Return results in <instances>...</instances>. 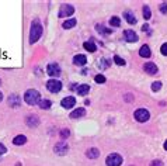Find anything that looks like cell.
<instances>
[{
	"mask_svg": "<svg viewBox=\"0 0 167 166\" xmlns=\"http://www.w3.org/2000/svg\"><path fill=\"white\" fill-rule=\"evenodd\" d=\"M42 35V26L38 20L33 21V26H31V30H30V44H34L40 40V37Z\"/></svg>",
	"mask_w": 167,
	"mask_h": 166,
	"instance_id": "1",
	"label": "cell"
},
{
	"mask_svg": "<svg viewBox=\"0 0 167 166\" xmlns=\"http://www.w3.org/2000/svg\"><path fill=\"white\" fill-rule=\"evenodd\" d=\"M24 101L27 104H30V106H35V104H38L41 101L40 93L37 92V90H34V89H30V90L26 92V94H24Z\"/></svg>",
	"mask_w": 167,
	"mask_h": 166,
	"instance_id": "2",
	"label": "cell"
},
{
	"mask_svg": "<svg viewBox=\"0 0 167 166\" xmlns=\"http://www.w3.org/2000/svg\"><path fill=\"white\" fill-rule=\"evenodd\" d=\"M106 163L107 166H121L122 165V158L118 154H111V155L107 156Z\"/></svg>",
	"mask_w": 167,
	"mask_h": 166,
	"instance_id": "3",
	"label": "cell"
},
{
	"mask_svg": "<svg viewBox=\"0 0 167 166\" xmlns=\"http://www.w3.org/2000/svg\"><path fill=\"white\" fill-rule=\"evenodd\" d=\"M134 115H135V120H136V121H139V122L148 121V120H149V117H150L149 111L146 110V108H139V110H136Z\"/></svg>",
	"mask_w": 167,
	"mask_h": 166,
	"instance_id": "4",
	"label": "cell"
},
{
	"mask_svg": "<svg viewBox=\"0 0 167 166\" xmlns=\"http://www.w3.org/2000/svg\"><path fill=\"white\" fill-rule=\"evenodd\" d=\"M47 89L51 93H59L62 89V83L59 80H56V79H51V80L47 82Z\"/></svg>",
	"mask_w": 167,
	"mask_h": 166,
	"instance_id": "5",
	"label": "cell"
},
{
	"mask_svg": "<svg viewBox=\"0 0 167 166\" xmlns=\"http://www.w3.org/2000/svg\"><path fill=\"white\" fill-rule=\"evenodd\" d=\"M75 13V7L70 6V4H62L61 9H59V17H69Z\"/></svg>",
	"mask_w": 167,
	"mask_h": 166,
	"instance_id": "6",
	"label": "cell"
},
{
	"mask_svg": "<svg viewBox=\"0 0 167 166\" xmlns=\"http://www.w3.org/2000/svg\"><path fill=\"white\" fill-rule=\"evenodd\" d=\"M47 73L52 78H56V76L61 75V68H59L58 63H49L47 66Z\"/></svg>",
	"mask_w": 167,
	"mask_h": 166,
	"instance_id": "7",
	"label": "cell"
},
{
	"mask_svg": "<svg viewBox=\"0 0 167 166\" xmlns=\"http://www.w3.org/2000/svg\"><path fill=\"white\" fill-rule=\"evenodd\" d=\"M55 154H58V155H65V154H68V151H69V147H68V144L66 142H58V144L55 145Z\"/></svg>",
	"mask_w": 167,
	"mask_h": 166,
	"instance_id": "8",
	"label": "cell"
},
{
	"mask_svg": "<svg viewBox=\"0 0 167 166\" xmlns=\"http://www.w3.org/2000/svg\"><path fill=\"white\" fill-rule=\"evenodd\" d=\"M124 38L128 42H136L138 41V35H136V33L134 30H125L124 31Z\"/></svg>",
	"mask_w": 167,
	"mask_h": 166,
	"instance_id": "9",
	"label": "cell"
},
{
	"mask_svg": "<svg viewBox=\"0 0 167 166\" xmlns=\"http://www.w3.org/2000/svg\"><path fill=\"white\" fill-rule=\"evenodd\" d=\"M61 104L63 108H72V107H75V104H76V99L73 96H68L62 100Z\"/></svg>",
	"mask_w": 167,
	"mask_h": 166,
	"instance_id": "10",
	"label": "cell"
},
{
	"mask_svg": "<svg viewBox=\"0 0 167 166\" xmlns=\"http://www.w3.org/2000/svg\"><path fill=\"white\" fill-rule=\"evenodd\" d=\"M20 104H21V97L18 96V94L13 93V94L9 96V106L10 107H18Z\"/></svg>",
	"mask_w": 167,
	"mask_h": 166,
	"instance_id": "11",
	"label": "cell"
},
{
	"mask_svg": "<svg viewBox=\"0 0 167 166\" xmlns=\"http://www.w3.org/2000/svg\"><path fill=\"white\" fill-rule=\"evenodd\" d=\"M143 69L146 70V73H149V75H156L157 70H159V69H157V66L153 62L145 63V65H143Z\"/></svg>",
	"mask_w": 167,
	"mask_h": 166,
	"instance_id": "12",
	"label": "cell"
},
{
	"mask_svg": "<svg viewBox=\"0 0 167 166\" xmlns=\"http://www.w3.org/2000/svg\"><path fill=\"white\" fill-rule=\"evenodd\" d=\"M26 122L28 127H38L40 125V118L37 117V115H28Z\"/></svg>",
	"mask_w": 167,
	"mask_h": 166,
	"instance_id": "13",
	"label": "cell"
},
{
	"mask_svg": "<svg viewBox=\"0 0 167 166\" xmlns=\"http://www.w3.org/2000/svg\"><path fill=\"white\" fill-rule=\"evenodd\" d=\"M73 63H75V65H79V66L86 65V63H87V58H86V55L79 54V55H76L75 58H73Z\"/></svg>",
	"mask_w": 167,
	"mask_h": 166,
	"instance_id": "14",
	"label": "cell"
},
{
	"mask_svg": "<svg viewBox=\"0 0 167 166\" xmlns=\"http://www.w3.org/2000/svg\"><path fill=\"white\" fill-rule=\"evenodd\" d=\"M83 48L86 49V51L89 52H96L97 51V47H96V44L93 42V41H86L83 44Z\"/></svg>",
	"mask_w": 167,
	"mask_h": 166,
	"instance_id": "15",
	"label": "cell"
},
{
	"mask_svg": "<svg viewBox=\"0 0 167 166\" xmlns=\"http://www.w3.org/2000/svg\"><path fill=\"white\" fill-rule=\"evenodd\" d=\"M139 55H141L142 58H149L150 56V48L148 47V45H142L141 49H139Z\"/></svg>",
	"mask_w": 167,
	"mask_h": 166,
	"instance_id": "16",
	"label": "cell"
},
{
	"mask_svg": "<svg viewBox=\"0 0 167 166\" xmlns=\"http://www.w3.org/2000/svg\"><path fill=\"white\" fill-rule=\"evenodd\" d=\"M77 93L80 96H86L87 93H90V86L89 85H80L77 86Z\"/></svg>",
	"mask_w": 167,
	"mask_h": 166,
	"instance_id": "17",
	"label": "cell"
},
{
	"mask_svg": "<svg viewBox=\"0 0 167 166\" xmlns=\"http://www.w3.org/2000/svg\"><path fill=\"white\" fill-rule=\"evenodd\" d=\"M86 155H87V158H90V159H96V158H98V155H100V151H98L97 148H90V149L86 152Z\"/></svg>",
	"mask_w": 167,
	"mask_h": 166,
	"instance_id": "18",
	"label": "cell"
},
{
	"mask_svg": "<svg viewBox=\"0 0 167 166\" xmlns=\"http://www.w3.org/2000/svg\"><path fill=\"white\" fill-rule=\"evenodd\" d=\"M83 115H86V110L84 108H76L75 111L70 113V117L72 118H80V117H83Z\"/></svg>",
	"mask_w": 167,
	"mask_h": 166,
	"instance_id": "19",
	"label": "cell"
},
{
	"mask_svg": "<svg viewBox=\"0 0 167 166\" xmlns=\"http://www.w3.org/2000/svg\"><path fill=\"white\" fill-rule=\"evenodd\" d=\"M124 17H125V20H127L129 24H135V23H136V17H135V14H132L131 11H125V13H124Z\"/></svg>",
	"mask_w": 167,
	"mask_h": 166,
	"instance_id": "20",
	"label": "cell"
},
{
	"mask_svg": "<svg viewBox=\"0 0 167 166\" xmlns=\"http://www.w3.org/2000/svg\"><path fill=\"white\" fill-rule=\"evenodd\" d=\"M76 26V20L75 19H69V20H66L63 24H62V27L65 30H69V28H73V27Z\"/></svg>",
	"mask_w": 167,
	"mask_h": 166,
	"instance_id": "21",
	"label": "cell"
},
{
	"mask_svg": "<svg viewBox=\"0 0 167 166\" xmlns=\"http://www.w3.org/2000/svg\"><path fill=\"white\" fill-rule=\"evenodd\" d=\"M26 141H27L26 135H17V137L13 140V144L14 145H23V144H26Z\"/></svg>",
	"mask_w": 167,
	"mask_h": 166,
	"instance_id": "22",
	"label": "cell"
},
{
	"mask_svg": "<svg viewBox=\"0 0 167 166\" xmlns=\"http://www.w3.org/2000/svg\"><path fill=\"white\" fill-rule=\"evenodd\" d=\"M96 30H97V33H100L101 35H110V34H111V30L106 28V27H103V26H96Z\"/></svg>",
	"mask_w": 167,
	"mask_h": 166,
	"instance_id": "23",
	"label": "cell"
},
{
	"mask_svg": "<svg viewBox=\"0 0 167 166\" xmlns=\"http://www.w3.org/2000/svg\"><path fill=\"white\" fill-rule=\"evenodd\" d=\"M51 104H52V101H51V100L45 99V100H41V101H40V107L42 108V110H47V108H49V107H51Z\"/></svg>",
	"mask_w": 167,
	"mask_h": 166,
	"instance_id": "24",
	"label": "cell"
},
{
	"mask_svg": "<svg viewBox=\"0 0 167 166\" xmlns=\"http://www.w3.org/2000/svg\"><path fill=\"white\" fill-rule=\"evenodd\" d=\"M110 26H113V27H120V26H121V20H120V17H111V19H110Z\"/></svg>",
	"mask_w": 167,
	"mask_h": 166,
	"instance_id": "25",
	"label": "cell"
},
{
	"mask_svg": "<svg viewBox=\"0 0 167 166\" xmlns=\"http://www.w3.org/2000/svg\"><path fill=\"white\" fill-rule=\"evenodd\" d=\"M150 7L149 6H143V17H145V20H149L150 19Z\"/></svg>",
	"mask_w": 167,
	"mask_h": 166,
	"instance_id": "26",
	"label": "cell"
},
{
	"mask_svg": "<svg viewBox=\"0 0 167 166\" xmlns=\"http://www.w3.org/2000/svg\"><path fill=\"white\" fill-rule=\"evenodd\" d=\"M114 62H115L117 65H120V66H124V65H125V61H124L121 56H118V55L114 56Z\"/></svg>",
	"mask_w": 167,
	"mask_h": 166,
	"instance_id": "27",
	"label": "cell"
},
{
	"mask_svg": "<svg viewBox=\"0 0 167 166\" xmlns=\"http://www.w3.org/2000/svg\"><path fill=\"white\" fill-rule=\"evenodd\" d=\"M94 80L97 82V83H100V85H103V83H106V76H104V75H97L94 78Z\"/></svg>",
	"mask_w": 167,
	"mask_h": 166,
	"instance_id": "28",
	"label": "cell"
},
{
	"mask_svg": "<svg viewBox=\"0 0 167 166\" xmlns=\"http://www.w3.org/2000/svg\"><path fill=\"white\" fill-rule=\"evenodd\" d=\"M160 89H162V82H153V85H152L153 92H157V90H160Z\"/></svg>",
	"mask_w": 167,
	"mask_h": 166,
	"instance_id": "29",
	"label": "cell"
},
{
	"mask_svg": "<svg viewBox=\"0 0 167 166\" xmlns=\"http://www.w3.org/2000/svg\"><path fill=\"white\" fill-rule=\"evenodd\" d=\"M110 65V62L108 61H107V59H104L103 58L101 61H98V66H101V68H107Z\"/></svg>",
	"mask_w": 167,
	"mask_h": 166,
	"instance_id": "30",
	"label": "cell"
},
{
	"mask_svg": "<svg viewBox=\"0 0 167 166\" xmlns=\"http://www.w3.org/2000/svg\"><path fill=\"white\" fill-rule=\"evenodd\" d=\"M70 135V131L69 129H62L61 131V138H63V140H66V138Z\"/></svg>",
	"mask_w": 167,
	"mask_h": 166,
	"instance_id": "31",
	"label": "cell"
},
{
	"mask_svg": "<svg viewBox=\"0 0 167 166\" xmlns=\"http://www.w3.org/2000/svg\"><path fill=\"white\" fill-rule=\"evenodd\" d=\"M160 11H162L163 14H166V13H167V3H166V2H163V3L160 4Z\"/></svg>",
	"mask_w": 167,
	"mask_h": 166,
	"instance_id": "32",
	"label": "cell"
},
{
	"mask_svg": "<svg viewBox=\"0 0 167 166\" xmlns=\"http://www.w3.org/2000/svg\"><path fill=\"white\" fill-rule=\"evenodd\" d=\"M160 52H162V54H163L164 56H167V42H166V44L162 45V48H160Z\"/></svg>",
	"mask_w": 167,
	"mask_h": 166,
	"instance_id": "33",
	"label": "cell"
},
{
	"mask_svg": "<svg viewBox=\"0 0 167 166\" xmlns=\"http://www.w3.org/2000/svg\"><path fill=\"white\" fill-rule=\"evenodd\" d=\"M150 166H163V162H162V161H153V162L150 163Z\"/></svg>",
	"mask_w": 167,
	"mask_h": 166,
	"instance_id": "34",
	"label": "cell"
},
{
	"mask_svg": "<svg viewBox=\"0 0 167 166\" xmlns=\"http://www.w3.org/2000/svg\"><path fill=\"white\" fill-rule=\"evenodd\" d=\"M6 151H7L6 147H4L3 144H0V155H2V154H6Z\"/></svg>",
	"mask_w": 167,
	"mask_h": 166,
	"instance_id": "35",
	"label": "cell"
},
{
	"mask_svg": "<svg viewBox=\"0 0 167 166\" xmlns=\"http://www.w3.org/2000/svg\"><path fill=\"white\" fill-rule=\"evenodd\" d=\"M132 99H134V97H132L131 94H128V96H125V100H127V101H132Z\"/></svg>",
	"mask_w": 167,
	"mask_h": 166,
	"instance_id": "36",
	"label": "cell"
},
{
	"mask_svg": "<svg viewBox=\"0 0 167 166\" xmlns=\"http://www.w3.org/2000/svg\"><path fill=\"white\" fill-rule=\"evenodd\" d=\"M148 28H149V27H148V24H145V26L142 27V30H143V31H148Z\"/></svg>",
	"mask_w": 167,
	"mask_h": 166,
	"instance_id": "37",
	"label": "cell"
},
{
	"mask_svg": "<svg viewBox=\"0 0 167 166\" xmlns=\"http://www.w3.org/2000/svg\"><path fill=\"white\" fill-rule=\"evenodd\" d=\"M2 100H3V93L0 92V101H2Z\"/></svg>",
	"mask_w": 167,
	"mask_h": 166,
	"instance_id": "38",
	"label": "cell"
},
{
	"mask_svg": "<svg viewBox=\"0 0 167 166\" xmlns=\"http://www.w3.org/2000/svg\"><path fill=\"white\" fill-rule=\"evenodd\" d=\"M163 147H164V149H166V151H167V141H166V142H164V145H163Z\"/></svg>",
	"mask_w": 167,
	"mask_h": 166,
	"instance_id": "39",
	"label": "cell"
},
{
	"mask_svg": "<svg viewBox=\"0 0 167 166\" xmlns=\"http://www.w3.org/2000/svg\"><path fill=\"white\" fill-rule=\"evenodd\" d=\"M0 85H2V79H0Z\"/></svg>",
	"mask_w": 167,
	"mask_h": 166,
	"instance_id": "40",
	"label": "cell"
}]
</instances>
